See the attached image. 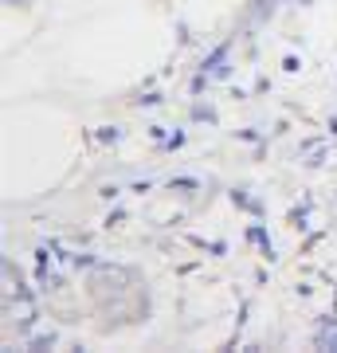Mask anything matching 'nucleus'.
Masks as SVG:
<instances>
[{
    "label": "nucleus",
    "mask_w": 337,
    "mask_h": 353,
    "mask_svg": "<svg viewBox=\"0 0 337 353\" xmlns=\"http://www.w3.org/2000/svg\"><path fill=\"white\" fill-rule=\"evenodd\" d=\"M314 345H318V350H337V330H334V326H329V330H318Z\"/></svg>",
    "instance_id": "f257e3e1"
},
{
    "label": "nucleus",
    "mask_w": 337,
    "mask_h": 353,
    "mask_svg": "<svg viewBox=\"0 0 337 353\" xmlns=\"http://www.w3.org/2000/svg\"><path fill=\"white\" fill-rule=\"evenodd\" d=\"M224 55H227V48H216L212 55H208V63H204L208 67V75H224V67H220L224 63Z\"/></svg>",
    "instance_id": "f03ea898"
},
{
    "label": "nucleus",
    "mask_w": 337,
    "mask_h": 353,
    "mask_svg": "<svg viewBox=\"0 0 337 353\" xmlns=\"http://www.w3.org/2000/svg\"><path fill=\"white\" fill-rule=\"evenodd\" d=\"M28 345H32V350H51V345H55V334H32V341H28Z\"/></svg>",
    "instance_id": "7ed1b4c3"
}]
</instances>
